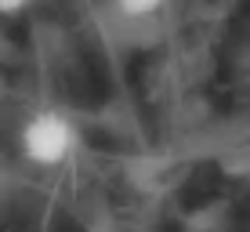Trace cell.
Masks as SVG:
<instances>
[{
  "label": "cell",
  "mask_w": 250,
  "mask_h": 232,
  "mask_svg": "<svg viewBox=\"0 0 250 232\" xmlns=\"http://www.w3.org/2000/svg\"><path fill=\"white\" fill-rule=\"evenodd\" d=\"M29 4L33 0H0V15H4V19H15V15H22Z\"/></svg>",
  "instance_id": "3"
},
{
  "label": "cell",
  "mask_w": 250,
  "mask_h": 232,
  "mask_svg": "<svg viewBox=\"0 0 250 232\" xmlns=\"http://www.w3.org/2000/svg\"><path fill=\"white\" fill-rule=\"evenodd\" d=\"M167 7V0H113L116 19H131V22H149L160 19V11Z\"/></svg>",
  "instance_id": "2"
},
{
  "label": "cell",
  "mask_w": 250,
  "mask_h": 232,
  "mask_svg": "<svg viewBox=\"0 0 250 232\" xmlns=\"http://www.w3.org/2000/svg\"><path fill=\"white\" fill-rule=\"evenodd\" d=\"M0 91H4V80H0Z\"/></svg>",
  "instance_id": "4"
},
{
  "label": "cell",
  "mask_w": 250,
  "mask_h": 232,
  "mask_svg": "<svg viewBox=\"0 0 250 232\" xmlns=\"http://www.w3.org/2000/svg\"><path fill=\"white\" fill-rule=\"evenodd\" d=\"M19 149L33 167H62L76 152V127L58 109H40L22 124Z\"/></svg>",
  "instance_id": "1"
}]
</instances>
